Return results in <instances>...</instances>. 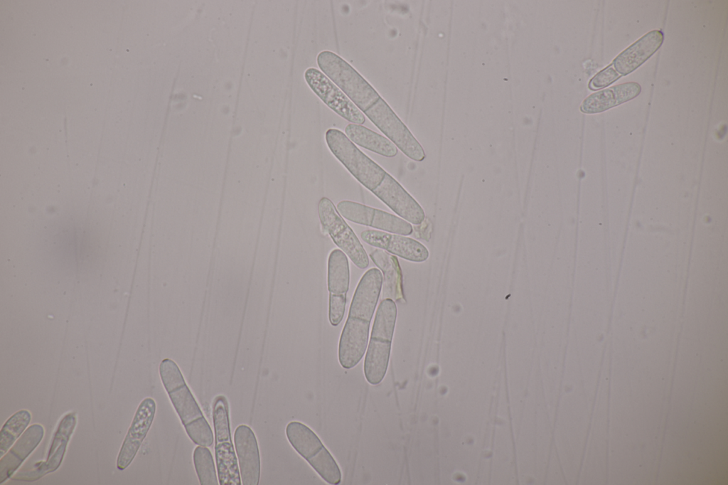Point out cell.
Instances as JSON below:
<instances>
[{
	"mask_svg": "<svg viewBox=\"0 0 728 485\" xmlns=\"http://www.w3.org/2000/svg\"><path fill=\"white\" fill-rule=\"evenodd\" d=\"M318 213L323 228L334 243L358 268H366L369 258L363 246L333 202L326 197L321 198L318 204Z\"/></svg>",
	"mask_w": 728,
	"mask_h": 485,
	"instance_id": "52a82bcc",
	"label": "cell"
},
{
	"mask_svg": "<svg viewBox=\"0 0 728 485\" xmlns=\"http://www.w3.org/2000/svg\"><path fill=\"white\" fill-rule=\"evenodd\" d=\"M31 420V412L21 410L13 414L3 425L0 432V457L9 451L25 432Z\"/></svg>",
	"mask_w": 728,
	"mask_h": 485,
	"instance_id": "44dd1931",
	"label": "cell"
},
{
	"mask_svg": "<svg viewBox=\"0 0 728 485\" xmlns=\"http://www.w3.org/2000/svg\"><path fill=\"white\" fill-rule=\"evenodd\" d=\"M641 91V85L636 82L616 85L588 96L580 105V110L587 114L599 113L631 100Z\"/></svg>",
	"mask_w": 728,
	"mask_h": 485,
	"instance_id": "ac0fdd59",
	"label": "cell"
},
{
	"mask_svg": "<svg viewBox=\"0 0 728 485\" xmlns=\"http://www.w3.org/2000/svg\"><path fill=\"white\" fill-rule=\"evenodd\" d=\"M44 427L38 423L29 426L0 460V484L11 478L26 459L41 443Z\"/></svg>",
	"mask_w": 728,
	"mask_h": 485,
	"instance_id": "e0dca14e",
	"label": "cell"
},
{
	"mask_svg": "<svg viewBox=\"0 0 728 485\" xmlns=\"http://www.w3.org/2000/svg\"><path fill=\"white\" fill-rule=\"evenodd\" d=\"M325 138L332 154L363 186L372 191L380 185L387 172L360 151L343 132L328 129Z\"/></svg>",
	"mask_w": 728,
	"mask_h": 485,
	"instance_id": "277c9868",
	"label": "cell"
},
{
	"mask_svg": "<svg viewBox=\"0 0 728 485\" xmlns=\"http://www.w3.org/2000/svg\"><path fill=\"white\" fill-rule=\"evenodd\" d=\"M346 135L355 144L386 157H394L398 149L389 139L361 125L350 123L345 127Z\"/></svg>",
	"mask_w": 728,
	"mask_h": 485,
	"instance_id": "ffe728a7",
	"label": "cell"
},
{
	"mask_svg": "<svg viewBox=\"0 0 728 485\" xmlns=\"http://www.w3.org/2000/svg\"><path fill=\"white\" fill-rule=\"evenodd\" d=\"M156 405L144 398L139 404L117 458V468L124 470L134 459L154 421Z\"/></svg>",
	"mask_w": 728,
	"mask_h": 485,
	"instance_id": "7c38bea8",
	"label": "cell"
},
{
	"mask_svg": "<svg viewBox=\"0 0 728 485\" xmlns=\"http://www.w3.org/2000/svg\"><path fill=\"white\" fill-rule=\"evenodd\" d=\"M367 244L385 250L409 261L421 262L429 257L427 248L421 242L404 235L376 230H365L360 234Z\"/></svg>",
	"mask_w": 728,
	"mask_h": 485,
	"instance_id": "5bb4252c",
	"label": "cell"
},
{
	"mask_svg": "<svg viewBox=\"0 0 728 485\" xmlns=\"http://www.w3.org/2000/svg\"><path fill=\"white\" fill-rule=\"evenodd\" d=\"M215 456L220 485H241V477L231 438L227 398L218 395L213 405Z\"/></svg>",
	"mask_w": 728,
	"mask_h": 485,
	"instance_id": "8992f818",
	"label": "cell"
},
{
	"mask_svg": "<svg viewBox=\"0 0 728 485\" xmlns=\"http://www.w3.org/2000/svg\"><path fill=\"white\" fill-rule=\"evenodd\" d=\"M350 270L346 255L333 250L328 259V320L332 326L342 321L349 288Z\"/></svg>",
	"mask_w": 728,
	"mask_h": 485,
	"instance_id": "9c48e42d",
	"label": "cell"
},
{
	"mask_svg": "<svg viewBox=\"0 0 728 485\" xmlns=\"http://www.w3.org/2000/svg\"><path fill=\"white\" fill-rule=\"evenodd\" d=\"M241 481L243 485H257L260 478V456L253 430L246 425H239L234 432Z\"/></svg>",
	"mask_w": 728,
	"mask_h": 485,
	"instance_id": "9a60e30c",
	"label": "cell"
},
{
	"mask_svg": "<svg viewBox=\"0 0 728 485\" xmlns=\"http://www.w3.org/2000/svg\"><path fill=\"white\" fill-rule=\"evenodd\" d=\"M382 286L381 272L371 268L362 276L355 289L338 344V361L346 369L355 366L364 356Z\"/></svg>",
	"mask_w": 728,
	"mask_h": 485,
	"instance_id": "6da1fadb",
	"label": "cell"
},
{
	"mask_svg": "<svg viewBox=\"0 0 728 485\" xmlns=\"http://www.w3.org/2000/svg\"><path fill=\"white\" fill-rule=\"evenodd\" d=\"M397 318L394 300L386 298L380 303L364 361V374L371 385L383 380L389 363L390 354Z\"/></svg>",
	"mask_w": 728,
	"mask_h": 485,
	"instance_id": "3957f363",
	"label": "cell"
},
{
	"mask_svg": "<svg viewBox=\"0 0 728 485\" xmlns=\"http://www.w3.org/2000/svg\"><path fill=\"white\" fill-rule=\"evenodd\" d=\"M339 213L353 223L402 235L412 234V225L393 214L357 202L343 200L337 203Z\"/></svg>",
	"mask_w": 728,
	"mask_h": 485,
	"instance_id": "30bf717a",
	"label": "cell"
},
{
	"mask_svg": "<svg viewBox=\"0 0 728 485\" xmlns=\"http://www.w3.org/2000/svg\"><path fill=\"white\" fill-rule=\"evenodd\" d=\"M159 374L189 438L197 445L208 447L212 446V429L177 364L171 359H164L159 366Z\"/></svg>",
	"mask_w": 728,
	"mask_h": 485,
	"instance_id": "7a4b0ae2",
	"label": "cell"
},
{
	"mask_svg": "<svg viewBox=\"0 0 728 485\" xmlns=\"http://www.w3.org/2000/svg\"><path fill=\"white\" fill-rule=\"evenodd\" d=\"M370 257L384 275L383 297L403 301L402 276L397 258L381 249L373 250Z\"/></svg>",
	"mask_w": 728,
	"mask_h": 485,
	"instance_id": "d6986e66",
	"label": "cell"
},
{
	"mask_svg": "<svg viewBox=\"0 0 728 485\" xmlns=\"http://www.w3.org/2000/svg\"><path fill=\"white\" fill-rule=\"evenodd\" d=\"M621 77L613 67L612 63L596 73L589 81V87L595 90L606 87Z\"/></svg>",
	"mask_w": 728,
	"mask_h": 485,
	"instance_id": "603a6c76",
	"label": "cell"
},
{
	"mask_svg": "<svg viewBox=\"0 0 728 485\" xmlns=\"http://www.w3.org/2000/svg\"><path fill=\"white\" fill-rule=\"evenodd\" d=\"M304 78L311 90L339 116L353 124L365 122L364 114L323 72L309 68L304 72Z\"/></svg>",
	"mask_w": 728,
	"mask_h": 485,
	"instance_id": "ba28073f",
	"label": "cell"
},
{
	"mask_svg": "<svg viewBox=\"0 0 728 485\" xmlns=\"http://www.w3.org/2000/svg\"><path fill=\"white\" fill-rule=\"evenodd\" d=\"M664 36L660 30H653L620 53L612 65L621 76L626 75L645 63L661 46Z\"/></svg>",
	"mask_w": 728,
	"mask_h": 485,
	"instance_id": "2e32d148",
	"label": "cell"
},
{
	"mask_svg": "<svg viewBox=\"0 0 728 485\" xmlns=\"http://www.w3.org/2000/svg\"><path fill=\"white\" fill-rule=\"evenodd\" d=\"M193 464L201 485H218L215 464L208 447L198 445L193 454Z\"/></svg>",
	"mask_w": 728,
	"mask_h": 485,
	"instance_id": "7402d4cb",
	"label": "cell"
},
{
	"mask_svg": "<svg viewBox=\"0 0 728 485\" xmlns=\"http://www.w3.org/2000/svg\"><path fill=\"white\" fill-rule=\"evenodd\" d=\"M286 435L294 449L325 481L340 484L341 472L338 465L312 430L302 422L291 421L286 427Z\"/></svg>",
	"mask_w": 728,
	"mask_h": 485,
	"instance_id": "5b68a950",
	"label": "cell"
},
{
	"mask_svg": "<svg viewBox=\"0 0 728 485\" xmlns=\"http://www.w3.org/2000/svg\"><path fill=\"white\" fill-rule=\"evenodd\" d=\"M77 424V415L68 412L60 420L51 440L48 456L44 462L36 464L28 471L19 472L13 480L34 481L47 474L56 471L62 464L68 444Z\"/></svg>",
	"mask_w": 728,
	"mask_h": 485,
	"instance_id": "8fae6325",
	"label": "cell"
},
{
	"mask_svg": "<svg viewBox=\"0 0 728 485\" xmlns=\"http://www.w3.org/2000/svg\"><path fill=\"white\" fill-rule=\"evenodd\" d=\"M372 192L402 219L414 225L425 218L423 208L417 201L389 174Z\"/></svg>",
	"mask_w": 728,
	"mask_h": 485,
	"instance_id": "4fadbf2b",
	"label": "cell"
}]
</instances>
